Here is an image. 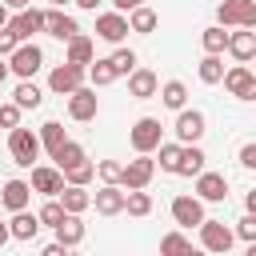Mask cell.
Here are the masks:
<instances>
[{"label":"cell","instance_id":"bcb514c9","mask_svg":"<svg viewBox=\"0 0 256 256\" xmlns=\"http://www.w3.org/2000/svg\"><path fill=\"white\" fill-rule=\"evenodd\" d=\"M136 4H144V0H112V8H116V12H132Z\"/></svg>","mask_w":256,"mask_h":256},{"label":"cell","instance_id":"83f0119b","mask_svg":"<svg viewBox=\"0 0 256 256\" xmlns=\"http://www.w3.org/2000/svg\"><path fill=\"white\" fill-rule=\"evenodd\" d=\"M196 76H200V84H220L224 80V60L216 52H204L200 64H196Z\"/></svg>","mask_w":256,"mask_h":256},{"label":"cell","instance_id":"9f6ffc18","mask_svg":"<svg viewBox=\"0 0 256 256\" xmlns=\"http://www.w3.org/2000/svg\"><path fill=\"white\" fill-rule=\"evenodd\" d=\"M252 32H256V28H252Z\"/></svg>","mask_w":256,"mask_h":256},{"label":"cell","instance_id":"f546056e","mask_svg":"<svg viewBox=\"0 0 256 256\" xmlns=\"http://www.w3.org/2000/svg\"><path fill=\"white\" fill-rule=\"evenodd\" d=\"M64 140H68V136H64V124H60V120H44V124H40V148H44L48 156H52Z\"/></svg>","mask_w":256,"mask_h":256},{"label":"cell","instance_id":"5b68a950","mask_svg":"<svg viewBox=\"0 0 256 256\" xmlns=\"http://www.w3.org/2000/svg\"><path fill=\"white\" fill-rule=\"evenodd\" d=\"M172 132H176V140L180 144H200V136L208 132V120H204V112L200 108H180L176 112V124H172Z\"/></svg>","mask_w":256,"mask_h":256},{"label":"cell","instance_id":"11a10c76","mask_svg":"<svg viewBox=\"0 0 256 256\" xmlns=\"http://www.w3.org/2000/svg\"><path fill=\"white\" fill-rule=\"evenodd\" d=\"M248 68H252V72H256V56H252V60H248Z\"/></svg>","mask_w":256,"mask_h":256},{"label":"cell","instance_id":"4316f807","mask_svg":"<svg viewBox=\"0 0 256 256\" xmlns=\"http://www.w3.org/2000/svg\"><path fill=\"white\" fill-rule=\"evenodd\" d=\"M92 56H96V44H92V36H84V32H76L72 40H68V56L64 60H72V64H92Z\"/></svg>","mask_w":256,"mask_h":256},{"label":"cell","instance_id":"f5cc1de1","mask_svg":"<svg viewBox=\"0 0 256 256\" xmlns=\"http://www.w3.org/2000/svg\"><path fill=\"white\" fill-rule=\"evenodd\" d=\"M4 80H8V60L0 56V84H4Z\"/></svg>","mask_w":256,"mask_h":256},{"label":"cell","instance_id":"ba28073f","mask_svg":"<svg viewBox=\"0 0 256 256\" xmlns=\"http://www.w3.org/2000/svg\"><path fill=\"white\" fill-rule=\"evenodd\" d=\"M236 244V232L228 228V224H220V220H200V248L204 252H228Z\"/></svg>","mask_w":256,"mask_h":256},{"label":"cell","instance_id":"2e32d148","mask_svg":"<svg viewBox=\"0 0 256 256\" xmlns=\"http://www.w3.org/2000/svg\"><path fill=\"white\" fill-rule=\"evenodd\" d=\"M44 32H48V36H56V40H64V44H68V40H72V36H76V32H80V24H76V20H72V16H68V12H64V8H56V4H52V8H48V12H44Z\"/></svg>","mask_w":256,"mask_h":256},{"label":"cell","instance_id":"ac0fdd59","mask_svg":"<svg viewBox=\"0 0 256 256\" xmlns=\"http://www.w3.org/2000/svg\"><path fill=\"white\" fill-rule=\"evenodd\" d=\"M92 208L100 216H120L124 212V188L120 184H100L96 196H92Z\"/></svg>","mask_w":256,"mask_h":256},{"label":"cell","instance_id":"f1b7e54d","mask_svg":"<svg viewBox=\"0 0 256 256\" xmlns=\"http://www.w3.org/2000/svg\"><path fill=\"white\" fill-rule=\"evenodd\" d=\"M160 104L164 108H172V112H180L184 104H188V88H184V80H168V84H160Z\"/></svg>","mask_w":256,"mask_h":256},{"label":"cell","instance_id":"8d00e7d4","mask_svg":"<svg viewBox=\"0 0 256 256\" xmlns=\"http://www.w3.org/2000/svg\"><path fill=\"white\" fill-rule=\"evenodd\" d=\"M180 148H184L180 140H176V144L160 140V148H156V152H160V168H164V172H176V164H180Z\"/></svg>","mask_w":256,"mask_h":256},{"label":"cell","instance_id":"d6a6232c","mask_svg":"<svg viewBox=\"0 0 256 256\" xmlns=\"http://www.w3.org/2000/svg\"><path fill=\"white\" fill-rule=\"evenodd\" d=\"M200 44H204V52H228V32H224V24H212V28H204L200 32Z\"/></svg>","mask_w":256,"mask_h":256},{"label":"cell","instance_id":"b9f144b4","mask_svg":"<svg viewBox=\"0 0 256 256\" xmlns=\"http://www.w3.org/2000/svg\"><path fill=\"white\" fill-rule=\"evenodd\" d=\"M232 232H236L244 244H252V240H256V212H248L244 220H236V228H232Z\"/></svg>","mask_w":256,"mask_h":256},{"label":"cell","instance_id":"8992f818","mask_svg":"<svg viewBox=\"0 0 256 256\" xmlns=\"http://www.w3.org/2000/svg\"><path fill=\"white\" fill-rule=\"evenodd\" d=\"M152 176H156V160H152V152H136V160H128L124 172H120V188H124V192H128V188H148Z\"/></svg>","mask_w":256,"mask_h":256},{"label":"cell","instance_id":"d590c367","mask_svg":"<svg viewBox=\"0 0 256 256\" xmlns=\"http://www.w3.org/2000/svg\"><path fill=\"white\" fill-rule=\"evenodd\" d=\"M108 64L116 68V76H128V72L136 68V52H132V48H116V52L108 56Z\"/></svg>","mask_w":256,"mask_h":256},{"label":"cell","instance_id":"4dcf8cb0","mask_svg":"<svg viewBox=\"0 0 256 256\" xmlns=\"http://www.w3.org/2000/svg\"><path fill=\"white\" fill-rule=\"evenodd\" d=\"M12 100L28 112V108H40V104H44V92H40L32 80H20V84H16V92H12Z\"/></svg>","mask_w":256,"mask_h":256},{"label":"cell","instance_id":"3957f363","mask_svg":"<svg viewBox=\"0 0 256 256\" xmlns=\"http://www.w3.org/2000/svg\"><path fill=\"white\" fill-rule=\"evenodd\" d=\"M216 24L224 28H256V0H220Z\"/></svg>","mask_w":256,"mask_h":256},{"label":"cell","instance_id":"f35d334b","mask_svg":"<svg viewBox=\"0 0 256 256\" xmlns=\"http://www.w3.org/2000/svg\"><path fill=\"white\" fill-rule=\"evenodd\" d=\"M120 172H124L120 160H96V176H100L104 184H120Z\"/></svg>","mask_w":256,"mask_h":256},{"label":"cell","instance_id":"4fadbf2b","mask_svg":"<svg viewBox=\"0 0 256 256\" xmlns=\"http://www.w3.org/2000/svg\"><path fill=\"white\" fill-rule=\"evenodd\" d=\"M172 220L180 224V228H200V220H204V200L192 192V196H176L172 200Z\"/></svg>","mask_w":256,"mask_h":256},{"label":"cell","instance_id":"7dc6e473","mask_svg":"<svg viewBox=\"0 0 256 256\" xmlns=\"http://www.w3.org/2000/svg\"><path fill=\"white\" fill-rule=\"evenodd\" d=\"M72 4H76V8H84V12H96V8H100V0H72Z\"/></svg>","mask_w":256,"mask_h":256},{"label":"cell","instance_id":"836d02e7","mask_svg":"<svg viewBox=\"0 0 256 256\" xmlns=\"http://www.w3.org/2000/svg\"><path fill=\"white\" fill-rule=\"evenodd\" d=\"M88 80H92V88H108V84L116 80V68H112L108 60H92V64H88Z\"/></svg>","mask_w":256,"mask_h":256},{"label":"cell","instance_id":"603a6c76","mask_svg":"<svg viewBox=\"0 0 256 256\" xmlns=\"http://www.w3.org/2000/svg\"><path fill=\"white\" fill-rule=\"evenodd\" d=\"M60 204H64V212H88L92 208V192L84 188V184H64L60 188Z\"/></svg>","mask_w":256,"mask_h":256},{"label":"cell","instance_id":"db71d44e","mask_svg":"<svg viewBox=\"0 0 256 256\" xmlns=\"http://www.w3.org/2000/svg\"><path fill=\"white\" fill-rule=\"evenodd\" d=\"M48 4H56V8H64V4H72V0H48Z\"/></svg>","mask_w":256,"mask_h":256},{"label":"cell","instance_id":"7402d4cb","mask_svg":"<svg viewBox=\"0 0 256 256\" xmlns=\"http://www.w3.org/2000/svg\"><path fill=\"white\" fill-rule=\"evenodd\" d=\"M52 232H56V240H60L64 248H76V244L84 240V220H80V212H64V220H60Z\"/></svg>","mask_w":256,"mask_h":256},{"label":"cell","instance_id":"44dd1931","mask_svg":"<svg viewBox=\"0 0 256 256\" xmlns=\"http://www.w3.org/2000/svg\"><path fill=\"white\" fill-rule=\"evenodd\" d=\"M228 52L236 56V64H248V60L256 56V32H252V28L228 32Z\"/></svg>","mask_w":256,"mask_h":256},{"label":"cell","instance_id":"cb8c5ba5","mask_svg":"<svg viewBox=\"0 0 256 256\" xmlns=\"http://www.w3.org/2000/svg\"><path fill=\"white\" fill-rule=\"evenodd\" d=\"M204 164H208L204 148H200V144H184V148H180V164H176V176H196V172H204Z\"/></svg>","mask_w":256,"mask_h":256},{"label":"cell","instance_id":"7a4b0ae2","mask_svg":"<svg viewBox=\"0 0 256 256\" xmlns=\"http://www.w3.org/2000/svg\"><path fill=\"white\" fill-rule=\"evenodd\" d=\"M40 68H44V52H40V44L20 40V44L12 48V56H8V72H16L20 80H32Z\"/></svg>","mask_w":256,"mask_h":256},{"label":"cell","instance_id":"484cf974","mask_svg":"<svg viewBox=\"0 0 256 256\" xmlns=\"http://www.w3.org/2000/svg\"><path fill=\"white\" fill-rule=\"evenodd\" d=\"M52 160H56V168H60V172H68V168L84 164V160H88V152H84V144H76V140H64V144L52 152Z\"/></svg>","mask_w":256,"mask_h":256},{"label":"cell","instance_id":"30bf717a","mask_svg":"<svg viewBox=\"0 0 256 256\" xmlns=\"http://www.w3.org/2000/svg\"><path fill=\"white\" fill-rule=\"evenodd\" d=\"M236 100H256V72L248 64H236V68H224V80H220Z\"/></svg>","mask_w":256,"mask_h":256},{"label":"cell","instance_id":"f6af8a7d","mask_svg":"<svg viewBox=\"0 0 256 256\" xmlns=\"http://www.w3.org/2000/svg\"><path fill=\"white\" fill-rule=\"evenodd\" d=\"M40 252H44V256H64V252H68V248H64V244H60V240H52V244H44V248H40Z\"/></svg>","mask_w":256,"mask_h":256},{"label":"cell","instance_id":"e575fe53","mask_svg":"<svg viewBox=\"0 0 256 256\" xmlns=\"http://www.w3.org/2000/svg\"><path fill=\"white\" fill-rule=\"evenodd\" d=\"M36 216H40V228H56V224L64 220V204H60V196H48V204H44Z\"/></svg>","mask_w":256,"mask_h":256},{"label":"cell","instance_id":"8fae6325","mask_svg":"<svg viewBox=\"0 0 256 256\" xmlns=\"http://www.w3.org/2000/svg\"><path fill=\"white\" fill-rule=\"evenodd\" d=\"M96 112H100V96H96V88H76V92H68V116L76 120V124H84V120H96Z\"/></svg>","mask_w":256,"mask_h":256},{"label":"cell","instance_id":"d4e9b609","mask_svg":"<svg viewBox=\"0 0 256 256\" xmlns=\"http://www.w3.org/2000/svg\"><path fill=\"white\" fill-rule=\"evenodd\" d=\"M124 16H128V28H132V32H140V36H152V32H156V24H160V16H156L148 4H136V8H132V12H124Z\"/></svg>","mask_w":256,"mask_h":256},{"label":"cell","instance_id":"6da1fadb","mask_svg":"<svg viewBox=\"0 0 256 256\" xmlns=\"http://www.w3.org/2000/svg\"><path fill=\"white\" fill-rule=\"evenodd\" d=\"M40 132H28V128H8V156H12V164H20V168H32L36 160H40Z\"/></svg>","mask_w":256,"mask_h":256},{"label":"cell","instance_id":"74e56055","mask_svg":"<svg viewBox=\"0 0 256 256\" xmlns=\"http://www.w3.org/2000/svg\"><path fill=\"white\" fill-rule=\"evenodd\" d=\"M92 176H96V164H92V160H84V164H76V168H68V172H64V184H84V188H88V184H92Z\"/></svg>","mask_w":256,"mask_h":256},{"label":"cell","instance_id":"60d3db41","mask_svg":"<svg viewBox=\"0 0 256 256\" xmlns=\"http://www.w3.org/2000/svg\"><path fill=\"white\" fill-rule=\"evenodd\" d=\"M20 112H24V108H20L16 100L0 104V128H16V124H20Z\"/></svg>","mask_w":256,"mask_h":256},{"label":"cell","instance_id":"816d5d0a","mask_svg":"<svg viewBox=\"0 0 256 256\" xmlns=\"http://www.w3.org/2000/svg\"><path fill=\"white\" fill-rule=\"evenodd\" d=\"M8 240H12V232H8V224H0V248H4Z\"/></svg>","mask_w":256,"mask_h":256},{"label":"cell","instance_id":"f907efd6","mask_svg":"<svg viewBox=\"0 0 256 256\" xmlns=\"http://www.w3.org/2000/svg\"><path fill=\"white\" fill-rule=\"evenodd\" d=\"M8 16H12V8H8V4H4V0H0V28H4V24H8Z\"/></svg>","mask_w":256,"mask_h":256},{"label":"cell","instance_id":"9a60e30c","mask_svg":"<svg viewBox=\"0 0 256 256\" xmlns=\"http://www.w3.org/2000/svg\"><path fill=\"white\" fill-rule=\"evenodd\" d=\"M32 192H40V196H60V188H64V172L60 168H52V164H32Z\"/></svg>","mask_w":256,"mask_h":256},{"label":"cell","instance_id":"681fc988","mask_svg":"<svg viewBox=\"0 0 256 256\" xmlns=\"http://www.w3.org/2000/svg\"><path fill=\"white\" fill-rule=\"evenodd\" d=\"M4 4H8V8H12V12H20V8H28V4H32V0H4Z\"/></svg>","mask_w":256,"mask_h":256},{"label":"cell","instance_id":"5bb4252c","mask_svg":"<svg viewBox=\"0 0 256 256\" xmlns=\"http://www.w3.org/2000/svg\"><path fill=\"white\" fill-rule=\"evenodd\" d=\"M128 32H132V28H128V16H124V12H100V16H96V36H100L104 44H120Z\"/></svg>","mask_w":256,"mask_h":256},{"label":"cell","instance_id":"ab89813d","mask_svg":"<svg viewBox=\"0 0 256 256\" xmlns=\"http://www.w3.org/2000/svg\"><path fill=\"white\" fill-rule=\"evenodd\" d=\"M160 252H192V240L184 232H168V236H160Z\"/></svg>","mask_w":256,"mask_h":256},{"label":"cell","instance_id":"7c38bea8","mask_svg":"<svg viewBox=\"0 0 256 256\" xmlns=\"http://www.w3.org/2000/svg\"><path fill=\"white\" fill-rule=\"evenodd\" d=\"M8 32L16 36V40H32L36 32H44V12L40 8H20L16 16H8Z\"/></svg>","mask_w":256,"mask_h":256},{"label":"cell","instance_id":"52a82bcc","mask_svg":"<svg viewBox=\"0 0 256 256\" xmlns=\"http://www.w3.org/2000/svg\"><path fill=\"white\" fill-rule=\"evenodd\" d=\"M84 76H88V68H84V64L64 60V64H56V68L48 72V88H52L56 96H68V92H76V88L84 84Z\"/></svg>","mask_w":256,"mask_h":256},{"label":"cell","instance_id":"277c9868","mask_svg":"<svg viewBox=\"0 0 256 256\" xmlns=\"http://www.w3.org/2000/svg\"><path fill=\"white\" fill-rule=\"evenodd\" d=\"M160 140H164V128H160L156 116H140V120L128 128V144H132V152H156Z\"/></svg>","mask_w":256,"mask_h":256},{"label":"cell","instance_id":"e0dca14e","mask_svg":"<svg viewBox=\"0 0 256 256\" xmlns=\"http://www.w3.org/2000/svg\"><path fill=\"white\" fill-rule=\"evenodd\" d=\"M160 92V76L152 68H132L128 72V96L132 100H152Z\"/></svg>","mask_w":256,"mask_h":256},{"label":"cell","instance_id":"d6986e66","mask_svg":"<svg viewBox=\"0 0 256 256\" xmlns=\"http://www.w3.org/2000/svg\"><path fill=\"white\" fill-rule=\"evenodd\" d=\"M28 200H32V184H28V180H4V188H0V204H4L8 212L28 208Z\"/></svg>","mask_w":256,"mask_h":256},{"label":"cell","instance_id":"c3c4849f","mask_svg":"<svg viewBox=\"0 0 256 256\" xmlns=\"http://www.w3.org/2000/svg\"><path fill=\"white\" fill-rule=\"evenodd\" d=\"M244 208H248V212H256V188H252V192L244 196Z\"/></svg>","mask_w":256,"mask_h":256},{"label":"cell","instance_id":"1f68e13d","mask_svg":"<svg viewBox=\"0 0 256 256\" xmlns=\"http://www.w3.org/2000/svg\"><path fill=\"white\" fill-rule=\"evenodd\" d=\"M124 212H128V216H148V212H152V196H148L144 188H128V192H124Z\"/></svg>","mask_w":256,"mask_h":256},{"label":"cell","instance_id":"9c48e42d","mask_svg":"<svg viewBox=\"0 0 256 256\" xmlns=\"http://www.w3.org/2000/svg\"><path fill=\"white\" fill-rule=\"evenodd\" d=\"M192 192L204 200V204H220V200H228V176L224 172H196V184H192Z\"/></svg>","mask_w":256,"mask_h":256},{"label":"cell","instance_id":"7bdbcfd3","mask_svg":"<svg viewBox=\"0 0 256 256\" xmlns=\"http://www.w3.org/2000/svg\"><path fill=\"white\" fill-rule=\"evenodd\" d=\"M236 160L248 168V172H256V140H248V144H240V152H236Z\"/></svg>","mask_w":256,"mask_h":256},{"label":"cell","instance_id":"ee69618b","mask_svg":"<svg viewBox=\"0 0 256 256\" xmlns=\"http://www.w3.org/2000/svg\"><path fill=\"white\" fill-rule=\"evenodd\" d=\"M16 44H20V40H16V36H12V32H8V24H4V28H0V56H4V60H8V56H12V48H16Z\"/></svg>","mask_w":256,"mask_h":256},{"label":"cell","instance_id":"ffe728a7","mask_svg":"<svg viewBox=\"0 0 256 256\" xmlns=\"http://www.w3.org/2000/svg\"><path fill=\"white\" fill-rule=\"evenodd\" d=\"M8 232H12V240L28 244V240H36V232H40V216H32L28 208H20V212H12V220H8Z\"/></svg>","mask_w":256,"mask_h":256}]
</instances>
